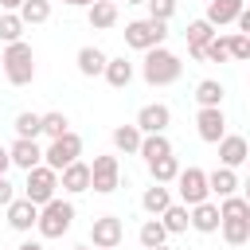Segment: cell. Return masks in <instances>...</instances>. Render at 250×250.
<instances>
[{
    "label": "cell",
    "instance_id": "1",
    "mask_svg": "<svg viewBox=\"0 0 250 250\" xmlns=\"http://www.w3.org/2000/svg\"><path fill=\"white\" fill-rule=\"evenodd\" d=\"M180 74H184V62H180L176 51H168V47H152V51H145L141 78H145L152 90H156V86H172V82H180Z\"/></svg>",
    "mask_w": 250,
    "mask_h": 250
},
{
    "label": "cell",
    "instance_id": "2",
    "mask_svg": "<svg viewBox=\"0 0 250 250\" xmlns=\"http://www.w3.org/2000/svg\"><path fill=\"white\" fill-rule=\"evenodd\" d=\"M0 66H4V78L12 86H31L35 82V51L31 43H8L4 55H0Z\"/></svg>",
    "mask_w": 250,
    "mask_h": 250
},
{
    "label": "cell",
    "instance_id": "3",
    "mask_svg": "<svg viewBox=\"0 0 250 250\" xmlns=\"http://www.w3.org/2000/svg\"><path fill=\"white\" fill-rule=\"evenodd\" d=\"M70 227H74V203H70V199L55 195L51 203H43V207H39V219H35L39 238H62Z\"/></svg>",
    "mask_w": 250,
    "mask_h": 250
},
{
    "label": "cell",
    "instance_id": "4",
    "mask_svg": "<svg viewBox=\"0 0 250 250\" xmlns=\"http://www.w3.org/2000/svg\"><path fill=\"white\" fill-rule=\"evenodd\" d=\"M125 47H133V51H152V47H164V39H168V23H160V20H129L125 23Z\"/></svg>",
    "mask_w": 250,
    "mask_h": 250
},
{
    "label": "cell",
    "instance_id": "5",
    "mask_svg": "<svg viewBox=\"0 0 250 250\" xmlns=\"http://www.w3.org/2000/svg\"><path fill=\"white\" fill-rule=\"evenodd\" d=\"M55 195H59V172H51L47 164H35V168L27 172V180H23V199L35 203V207H43V203H51Z\"/></svg>",
    "mask_w": 250,
    "mask_h": 250
},
{
    "label": "cell",
    "instance_id": "6",
    "mask_svg": "<svg viewBox=\"0 0 250 250\" xmlns=\"http://www.w3.org/2000/svg\"><path fill=\"white\" fill-rule=\"evenodd\" d=\"M74 160H82V137H78V133H62V137H55V141L43 148V164H47L51 172H62V168L74 164Z\"/></svg>",
    "mask_w": 250,
    "mask_h": 250
},
{
    "label": "cell",
    "instance_id": "7",
    "mask_svg": "<svg viewBox=\"0 0 250 250\" xmlns=\"http://www.w3.org/2000/svg\"><path fill=\"white\" fill-rule=\"evenodd\" d=\"M121 188V160L117 156H94V164H90V191H98V195H109V191H117Z\"/></svg>",
    "mask_w": 250,
    "mask_h": 250
},
{
    "label": "cell",
    "instance_id": "8",
    "mask_svg": "<svg viewBox=\"0 0 250 250\" xmlns=\"http://www.w3.org/2000/svg\"><path fill=\"white\" fill-rule=\"evenodd\" d=\"M172 184H176L184 207H195V203L211 199V191H207V172H203V168H180V176H176Z\"/></svg>",
    "mask_w": 250,
    "mask_h": 250
},
{
    "label": "cell",
    "instance_id": "9",
    "mask_svg": "<svg viewBox=\"0 0 250 250\" xmlns=\"http://www.w3.org/2000/svg\"><path fill=\"white\" fill-rule=\"evenodd\" d=\"M121 238H125V223H121L117 215H98V219L90 223V242H94V250H117Z\"/></svg>",
    "mask_w": 250,
    "mask_h": 250
},
{
    "label": "cell",
    "instance_id": "10",
    "mask_svg": "<svg viewBox=\"0 0 250 250\" xmlns=\"http://www.w3.org/2000/svg\"><path fill=\"white\" fill-rule=\"evenodd\" d=\"M133 125L141 129V137H148V133H168V125H172V109H168L164 102H148V105H141V113H137Z\"/></svg>",
    "mask_w": 250,
    "mask_h": 250
},
{
    "label": "cell",
    "instance_id": "11",
    "mask_svg": "<svg viewBox=\"0 0 250 250\" xmlns=\"http://www.w3.org/2000/svg\"><path fill=\"white\" fill-rule=\"evenodd\" d=\"M195 133H199V141L219 145V141L227 137V113H223V105H215V109H199V113H195Z\"/></svg>",
    "mask_w": 250,
    "mask_h": 250
},
{
    "label": "cell",
    "instance_id": "12",
    "mask_svg": "<svg viewBox=\"0 0 250 250\" xmlns=\"http://www.w3.org/2000/svg\"><path fill=\"white\" fill-rule=\"evenodd\" d=\"M246 156H250V145H246V137L242 133H227L223 141H219V164L223 168H242L246 164Z\"/></svg>",
    "mask_w": 250,
    "mask_h": 250
},
{
    "label": "cell",
    "instance_id": "13",
    "mask_svg": "<svg viewBox=\"0 0 250 250\" xmlns=\"http://www.w3.org/2000/svg\"><path fill=\"white\" fill-rule=\"evenodd\" d=\"M8 160H12V168H23V172H31L35 164H43V145L39 141H12L8 145Z\"/></svg>",
    "mask_w": 250,
    "mask_h": 250
},
{
    "label": "cell",
    "instance_id": "14",
    "mask_svg": "<svg viewBox=\"0 0 250 250\" xmlns=\"http://www.w3.org/2000/svg\"><path fill=\"white\" fill-rule=\"evenodd\" d=\"M59 188H62L66 195H82V191H90V164H86V160L66 164V168L59 172Z\"/></svg>",
    "mask_w": 250,
    "mask_h": 250
},
{
    "label": "cell",
    "instance_id": "15",
    "mask_svg": "<svg viewBox=\"0 0 250 250\" xmlns=\"http://www.w3.org/2000/svg\"><path fill=\"white\" fill-rule=\"evenodd\" d=\"M4 211H8V227H12V230H20V234H27V230L35 227V219H39V207H35V203H27L23 195H16Z\"/></svg>",
    "mask_w": 250,
    "mask_h": 250
},
{
    "label": "cell",
    "instance_id": "16",
    "mask_svg": "<svg viewBox=\"0 0 250 250\" xmlns=\"http://www.w3.org/2000/svg\"><path fill=\"white\" fill-rule=\"evenodd\" d=\"M188 227L199 230V234H215V230H219V203L203 199V203L188 207Z\"/></svg>",
    "mask_w": 250,
    "mask_h": 250
},
{
    "label": "cell",
    "instance_id": "17",
    "mask_svg": "<svg viewBox=\"0 0 250 250\" xmlns=\"http://www.w3.org/2000/svg\"><path fill=\"white\" fill-rule=\"evenodd\" d=\"M105 59H109V55H105L102 47H94V43L78 47V55H74V62H78V74H82V78H102Z\"/></svg>",
    "mask_w": 250,
    "mask_h": 250
},
{
    "label": "cell",
    "instance_id": "18",
    "mask_svg": "<svg viewBox=\"0 0 250 250\" xmlns=\"http://www.w3.org/2000/svg\"><path fill=\"white\" fill-rule=\"evenodd\" d=\"M238 188H242V180H238V172L234 168H215V172H207V191L211 195H219V199H227V195H238Z\"/></svg>",
    "mask_w": 250,
    "mask_h": 250
},
{
    "label": "cell",
    "instance_id": "19",
    "mask_svg": "<svg viewBox=\"0 0 250 250\" xmlns=\"http://www.w3.org/2000/svg\"><path fill=\"white\" fill-rule=\"evenodd\" d=\"M246 8V0H207V23L211 27H227V23H234L238 20V12Z\"/></svg>",
    "mask_w": 250,
    "mask_h": 250
},
{
    "label": "cell",
    "instance_id": "20",
    "mask_svg": "<svg viewBox=\"0 0 250 250\" xmlns=\"http://www.w3.org/2000/svg\"><path fill=\"white\" fill-rule=\"evenodd\" d=\"M215 35H219V31H215L207 20H191V23H188V55H191L195 62H203V47H207Z\"/></svg>",
    "mask_w": 250,
    "mask_h": 250
},
{
    "label": "cell",
    "instance_id": "21",
    "mask_svg": "<svg viewBox=\"0 0 250 250\" xmlns=\"http://www.w3.org/2000/svg\"><path fill=\"white\" fill-rule=\"evenodd\" d=\"M86 23H90L94 31H109V27H117V4H109V0H94V4L86 8Z\"/></svg>",
    "mask_w": 250,
    "mask_h": 250
},
{
    "label": "cell",
    "instance_id": "22",
    "mask_svg": "<svg viewBox=\"0 0 250 250\" xmlns=\"http://www.w3.org/2000/svg\"><path fill=\"white\" fill-rule=\"evenodd\" d=\"M133 74H137V70H133V62H129L125 55H117V59H105V70H102V78H105L113 90H125V86L133 82Z\"/></svg>",
    "mask_w": 250,
    "mask_h": 250
},
{
    "label": "cell",
    "instance_id": "23",
    "mask_svg": "<svg viewBox=\"0 0 250 250\" xmlns=\"http://www.w3.org/2000/svg\"><path fill=\"white\" fill-rule=\"evenodd\" d=\"M223 98H227V86H223L219 78H199V82H195V102H199V109H215V105H223Z\"/></svg>",
    "mask_w": 250,
    "mask_h": 250
},
{
    "label": "cell",
    "instance_id": "24",
    "mask_svg": "<svg viewBox=\"0 0 250 250\" xmlns=\"http://www.w3.org/2000/svg\"><path fill=\"white\" fill-rule=\"evenodd\" d=\"M137 156H145V164H152V160H160V156H172V141H168V133H148V137H141Z\"/></svg>",
    "mask_w": 250,
    "mask_h": 250
},
{
    "label": "cell",
    "instance_id": "25",
    "mask_svg": "<svg viewBox=\"0 0 250 250\" xmlns=\"http://www.w3.org/2000/svg\"><path fill=\"white\" fill-rule=\"evenodd\" d=\"M172 203V188L168 184H152V188H145V195H141V207H145V215H160L164 207Z\"/></svg>",
    "mask_w": 250,
    "mask_h": 250
},
{
    "label": "cell",
    "instance_id": "26",
    "mask_svg": "<svg viewBox=\"0 0 250 250\" xmlns=\"http://www.w3.org/2000/svg\"><path fill=\"white\" fill-rule=\"evenodd\" d=\"M219 234L227 246H246L250 242V219H219Z\"/></svg>",
    "mask_w": 250,
    "mask_h": 250
},
{
    "label": "cell",
    "instance_id": "27",
    "mask_svg": "<svg viewBox=\"0 0 250 250\" xmlns=\"http://www.w3.org/2000/svg\"><path fill=\"white\" fill-rule=\"evenodd\" d=\"M156 219H160V227H164L168 234H184V230H188V207H184V203H168Z\"/></svg>",
    "mask_w": 250,
    "mask_h": 250
},
{
    "label": "cell",
    "instance_id": "28",
    "mask_svg": "<svg viewBox=\"0 0 250 250\" xmlns=\"http://www.w3.org/2000/svg\"><path fill=\"white\" fill-rule=\"evenodd\" d=\"M113 148L125 152V156H137V148H141V129H137V125H117V129H113Z\"/></svg>",
    "mask_w": 250,
    "mask_h": 250
},
{
    "label": "cell",
    "instance_id": "29",
    "mask_svg": "<svg viewBox=\"0 0 250 250\" xmlns=\"http://www.w3.org/2000/svg\"><path fill=\"white\" fill-rule=\"evenodd\" d=\"M16 16L23 20V27H31V23H47V20H51V0H23Z\"/></svg>",
    "mask_w": 250,
    "mask_h": 250
},
{
    "label": "cell",
    "instance_id": "30",
    "mask_svg": "<svg viewBox=\"0 0 250 250\" xmlns=\"http://www.w3.org/2000/svg\"><path fill=\"white\" fill-rule=\"evenodd\" d=\"M12 129H16V137H20V141H39V137H43V129H39V113H31V109L16 113Z\"/></svg>",
    "mask_w": 250,
    "mask_h": 250
},
{
    "label": "cell",
    "instance_id": "31",
    "mask_svg": "<svg viewBox=\"0 0 250 250\" xmlns=\"http://www.w3.org/2000/svg\"><path fill=\"white\" fill-rule=\"evenodd\" d=\"M148 176H152V184H172V180L180 176V160H176V152L152 160V164H148Z\"/></svg>",
    "mask_w": 250,
    "mask_h": 250
},
{
    "label": "cell",
    "instance_id": "32",
    "mask_svg": "<svg viewBox=\"0 0 250 250\" xmlns=\"http://www.w3.org/2000/svg\"><path fill=\"white\" fill-rule=\"evenodd\" d=\"M39 129H43V137H62V133H70V117L66 113H59V109H51V113H39Z\"/></svg>",
    "mask_w": 250,
    "mask_h": 250
},
{
    "label": "cell",
    "instance_id": "33",
    "mask_svg": "<svg viewBox=\"0 0 250 250\" xmlns=\"http://www.w3.org/2000/svg\"><path fill=\"white\" fill-rule=\"evenodd\" d=\"M137 238H141L145 250H152V246H164V242H168V230L160 227V219H145L141 230H137Z\"/></svg>",
    "mask_w": 250,
    "mask_h": 250
},
{
    "label": "cell",
    "instance_id": "34",
    "mask_svg": "<svg viewBox=\"0 0 250 250\" xmlns=\"http://www.w3.org/2000/svg\"><path fill=\"white\" fill-rule=\"evenodd\" d=\"M0 39H4V47L23 39V20L16 12H0Z\"/></svg>",
    "mask_w": 250,
    "mask_h": 250
},
{
    "label": "cell",
    "instance_id": "35",
    "mask_svg": "<svg viewBox=\"0 0 250 250\" xmlns=\"http://www.w3.org/2000/svg\"><path fill=\"white\" fill-rule=\"evenodd\" d=\"M219 219H250V203L242 195H227L219 199Z\"/></svg>",
    "mask_w": 250,
    "mask_h": 250
},
{
    "label": "cell",
    "instance_id": "36",
    "mask_svg": "<svg viewBox=\"0 0 250 250\" xmlns=\"http://www.w3.org/2000/svg\"><path fill=\"white\" fill-rule=\"evenodd\" d=\"M227 55H230L234 62H246V59H250V35L230 31V35H227Z\"/></svg>",
    "mask_w": 250,
    "mask_h": 250
},
{
    "label": "cell",
    "instance_id": "37",
    "mask_svg": "<svg viewBox=\"0 0 250 250\" xmlns=\"http://www.w3.org/2000/svg\"><path fill=\"white\" fill-rule=\"evenodd\" d=\"M203 62H230V55H227V35H215V39L203 47Z\"/></svg>",
    "mask_w": 250,
    "mask_h": 250
},
{
    "label": "cell",
    "instance_id": "38",
    "mask_svg": "<svg viewBox=\"0 0 250 250\" xmlns=\"http://www.w3.org/2000/svg\"><path fill=\"white\" fill-rule=\"evenodd\" d=\"M145 4H148V20L168 23V20L176 16V4H180V0H145Z\"/></svg>",
    "mask_w": 250,
    "mask_h": 250
},
{
    "label": "cell",
    "instance_id": "39",
    "mask_svg": "<svg viewBox=\"0 0 250 250\" xmlns=\"http://www.w3.org/2000/svg\"><path fill=\"white\" fill-rule=\"evenodd\" d=\"M16 199V188H12V180L8 176H0V207H8Z\"/></svg>",
    "mask_w": 250,
    "mask_h": 250
},
{
    "label": "cell",
    "instance_id": "40",
    "mask_svg": "<svg viewBox=\"0 0 250 250\" xmlns=\"http://www.w3.org/2000/svg\"><path fill=\"white\" fill-rule=\"evenodd\" d=\"M8 168H12V160H8V145H0V176H8Z\"/></svg>",
    "mask_w": 250,
    "mask_h": 250
},
{
    "label": "cell",
    "instance_id": "41",
    "mask_svg": "<svg viewBox=\"0 0 250 250\" xmlns=\"http://www.w3.org/2000/svg\"><path fill=\"white\" fill-rule=\"evenodd\" d=\"M23 0H0V12H20Z\"/></svg>",
    "mask_w": 250,
    "mask_h": 250
},
{
    "label": "cell",
    "instance_id": "42",
    "mask_svg": "<svg viewBox=\"0 0 250 250\" xmlns=\"http://www.w3.org/2000/svg\"><path fill=\"white\" fill-rule=\"evenodd\" d=\"M62 4H66V8H90L94 0H62Z\"/></svg>",
    "mask_w": 250,
    "mask_h": 250
},
{
    "label": "cell",
    "instance_id": "43",
    "mask_svg": "<svg viewBox=\"0 0 250 250\" xmlns=\"http://www.w3.org/2000/svg\"><path fill=\"white\" fill-rule=\"evenodd\" d=\"M16 250H43V242H31V238H27V242H20Z\"/></svg>",
    "mask_w": 250,
    "mask_h": 250
},
{
    "label": "cell",
    "instance_id": "44",
    "mask_svg": "<svg viewBox=\"0 0 250 250\" xmlns=\"http://www.w3.org/2000/svg\"><path fill=\"white\" fill-rule=\"evenodd\" d=\"M152 250H172V246H168V242H164V246H152Z\"/></svg>",
    "mask_w": 250,
    "mask_h": 250
},
{
    "label": "cell",
    "instance_id": "45",
    "mask_svg": "<svg viewBox=\"0 0 250 250\" xmlns=\"http://www.w3.org/2000/svg\"><path fill=\"white\" fill-rule=\"evenodd\" d=\"M70 250H90V246H70Z\"/></svg>",
    "mask_w": 250,
    "mask_h": 250
},
{
    "label": "cell",
    "instance_id": "46",
    "mask_svg": "<svg viewBox=\"0 0 250 250\" xmlns=\"http://www.w3.org/2000/svg\"><path fill=\"white\" fill-rule=\"evenodd\" d=\"M125 4H145V0H125Z\"/></svg>",
    "mask_w": 250,
    "mask_h": 250
},
{
    "label": "cell",
    "instance_id": "47",
    "mask_svg": "<svg viewBox=\"0 0 250 250\" xmlns=\"http://www.w3.org/2000/svg\"><path fill=\"white\" fill-rule=\"evenodd\" d=\"M109 4H117V0H109Z\"/></svg>",
    "mask_w": 250,
    "mask_h": 250
}]
</instances>
